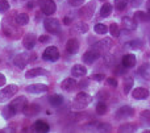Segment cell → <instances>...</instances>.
I'll return each mask as SVG.
<instances>
[{"label":"cell","instance_id":"3957f363","mask_svg":"<svg viewBox=\"0 0 150 133\" xmlns=\"http://www.w3.org/2000/svg\"><path fill=\"white\" fill-rule=\"evenodd\" d=\"M92 102V98L91 95L86 94V92H78L76 96H75V100H74V108H78V110H83L86 108L90 103Z\"/></svg>","mask_w":150,"mask_h":133},{"label":"cell","instance_id":"f1b7e54d","mask_svg":"<svg viewBox=\"0 0 150 133\" xmlns=\"http://www.w3.org/2000/svg\"><path fill=\"white\" fill-rule=\"evenodd\" d=\"M133 83H134V81H133L132 76H127V78H125V81H124V92L125 94H129V92L132 91Z\"/></svg>","mask_w":150,"mask_h":133},{"label":"cell","instance_id":"30bf717a","mask_svg":"<svg viewBox=\"0 0 150 133\" xmlns=\"http://www.w3.org/2000/svg\"><path fill=\"white\" fill-rule=\"evenodd\" d=\"M133 115H134V108H132L130 105H122L116 111V119L132 117Z\"/></svg>","mask_w":150,"mask_h":133},{"label":"cell","instance_id":"60d3db41","mask_svg":"<svg viewBox=\"0 0 150 133\" xmlns=\"http://www.w3.org/2000/svg\"><path fill=\"white\" fill-rule=\"evenodd\" d=\"M92 79H93V81L101 82V81H104V79H105V75H104V74H95V75L92 76Z\"/></svg>","mask_w":150,"mask_h":133},{"label":"cell","instance_id":"603a6c76","mask_svg":"<svg viewBox=\"0 0 150 133\" xmlns=\"http://www.w3.org/2000/svg\"><path fill=\"white\" fill-rule=\"evenodd\" d=\"M29 23V16L26 13H18L15 17V24L18 26H25Z\"/></svg>","mask_w":150,"mask_h":133},{"label":"cell","instance_id":"9c48e42d","mask_svg":"<svg viewBox=\"0 0 150 133\" xmlns=\"http://www.w3.org/2000/svg\"><path fill=\"white\" fill-rule=\"evenodd\" d=\"M112 47V40L111 38H104L101 41H98L92 45V49L98 50L100 53H105V52H109Z\"/></svg>","mask_w":150,"mask_h":133},{"label":"cell","instance_id":"836d02e7","mask_svg":"<svg viewBox=\"0 0 150 133\" xmlns=\"http://www.w3.org/2000/svg\"><path fill=\"white\" fill-rule=\"evenodd\" d=\"M108 32L111 33V36L112 37H119L120 36V26L117 25V24H111L109 25V28H108Z\"/></svg>","mask_w":150,"mask_h":133},{"label":"cell","instance_id":"2e32d148","mask_svg":"<svg viewBox=\"0 0 150 133\" xmlns=\"http://www.w3.org/2000/svg\"><path fill=\"white\" fill-rule=\"evenodd\" d=\"M149 90L144 88V87H137L132 91V96L137 100H144V99H148L149 98Z\"/></svg>","mask_w":150,"mask_h":133},{"label":"cell","instance_id":"681fc988","mask_svg":"<svg viewBox=\"0 0 150 133\" xmlns=\"http://www.w3.org/2000/svg\"><path fill=\"white\" fill-rule=\"evenodd\" d=\"M101 1H107V0H101Z\"/></svg>","mask_w":150,"mask_h":133},{"label":"cell","instance_id":"52a82bcc","mask_svg":"<svg viewBox=\"0 0 150 133\" xmlns=\"http://www.w3.org/2000/svg\"><path fill=\"white\" fill-rule=\"evenodd\" d=\"M28 104V99H26L25 96H17L16 99H13L12 102L9 103V105L12 107V110L15 111L16 113L18 112H23L24 107Z\"/></svg>","mask_w":150,"mask_h":133},{"label":"cell","instance_id":"e575fe53","mask_svg":"<svg viewBox=\"0 0 150 133\" xmlns=\"http://www.w3.org/2000/svg\"><path fill=\"white\" fill-rule=\"evenodd\" d=\"M128 1H129V0H115V8L119 11L125 9L128 5Z\"/></svg>","mask_w":150,"mask_h":133},{"label":"cell","instance_id":"5bb4252c","mask_svg":"<svg viewBox=\"0 0 150 133\" xmlns=\"http://www.w3.org/2000/svg\"><path fill=\"white\" fill-rule=\"evenodd\" d=\"M46 75H49V71L42 67L30 69V70H28L25 74L26 78H36V76H46Z\"/></svg>","mask_w":150,"mask_h":133},{"label":"cell","instance_id":"bcb514c9","mask_svg":"<svg viewBox=\"0 0 150 133\" xmlns=\"http://www.w3.org/2000/svg\"><path fill=\"white\" fill-rule=\"evenodd\" d=\"M71 21H73V18H71V17H69V16H66V17L63 18V23H65L66 25H70V24H71Z\"/></svg>","mask_w":150,"mask_h":133},{"label":"cell","instance_id":"cb8c5ba5","mask_svg":"<svg viewBox=\"0 0 150 133\" xmlns=\"http://www.w3.org/2000/svg\"><path fill=\"white\" fill-rule=\"evenodd\" d=\"M87 30H88V25L86 23H82V21L76 23L73 26V28H71V32H73V33H80V34H83V33H86Z\"/></svg>","mask_w":150,"mask_h":133},{"label":"cell","instance_id":"7bdbcfd3","mask_svg":"<svg viewBox=\"0 0 150 133\" xmlns=\"http://www.w3.org/2000/svg\"><path fill=\"white\" fill-rule=\"evenodd\" d=\"M49 36H40L38 37V42H42V44H44V42H49Z\"/></svg>","mask_w":150,"mask_h":133},{"label":"cell","instance_id":"1f68e13d","mask_svg":"<svg viewBox=\"0 0 150 133\" xmlns=\"http://www.w3.org/2000/svg\"><path fill=\"white\" fill-rule=\"evenodd\" d=\"M107 111H108V108H107V104L103 100L96 104V113H98V115H105Z\"/></svg>","mask_w":150,"mask_h":133},{"label":"cell","instance_id":"d590c367","mask_svg":"<svg viewBox=\"0 0 150 133\" xmlns=\"http://www.w3.org/2000/svg\"><path fill=\"white\" fill-rule=\"evenodd\" d=\"M128 46H129L130 49H141V47L144 46V42L141 41V40H133V41H130L129 44H128Z\"/></svg>","mask_w":150,"mask_h":133},{"label":"cell","instance_id":"f6af8a7d","mask_svg":"<svg viewBox=\"0 0 150 133\" xmlns=\"http://www.w3.org/2000/svg\"><path fill=\"white\" fill-rule=\"evenodd\" d=\"M13 132H16L15 128H4L0 131V133H13Z\"/></svg>","mask_w":150,"mask_h":133},{"label":"cell","instance_id":"5b68a950","mask_svg":"<svg viewBox=\"0 0 150 133\" xmlns=\"http://www.w3.org/2000/svg\"><path fill=\"white\" fill-rule=\"evenodd\" d=\"M38 5L41 12L47 16L54 15L55 11H57V5L53 0H38Z\"/></svg>","mask_w":150,"mask_h":133},{"label":"cell","instance_id":"484cf974","mask_svg":"<svg viewBox=\"0 0 150 133\" xmlns=\"http://www.w3.org/2000/svg\"><path fill=\"white\" fill-rule=\"evenodd\" d=\"M49 103L53 105V107H59L63 103V96L59 94H54L49 98Z\"/></svg>","mask_w":150,"mask_h":133},{"label":"cell","instance_id":"ba28073f","mask_svg":"<svg viewBox=\"0 0 150 133\" xmlns=\"http://www.w3.org/2000/svg\"><path fill=\"white\" fill-rule=\"evenodd\" d=\"M100 57H101L100 52H98V50H95V49H91L83 54V62L87 63V65H92V63H95Z\"/></svg>","mask_w":150,"mask_h":133},{"label":"cell","instance_id":"4316f807","mask_svg":"<svg viewBox=\"0 0 150 133\" xmlns=\"http://www.w3.org/2000/svg\"><path fill=\"white\" fill-rule=\"evenodd\" d=\"M112 11H113L112 4H109V3H104L103 7H101V9H100V16L101 17H108V16L112 13Z\"/></svg>","mask_w":150,"mask_h":133},{"label":"cell","instance_id":"8fae6325","mask_svg":"<svg viewBox=\"0 0 150 133\" xmlns=\"http://www.w3.org/2000/svg\"><path fill=\"white\" fill-rule=\"evenodd\" d=\"M121 26L122 29H125V30H129V32H133L137 29V20H136L134 17H128V16H125V17H122L121 20Z\"/></svg>","mask_w":150,"mask_h":133},{"label":"cell","instance_id":"ab89813d","mask_svg":"<svg viewBox=\"0 0 150 133\" xmlns=\"http://www.w3.org/2000/svg\"><path fill=\"white\" fill-rule=\"evenodd\" d=\"M83 3H84V0H69V4L71 7H80V5H83Z\"/></svg>","mask_w":150,"mask_h":133},{"label":"cell","instance_id":"74e56055","mask_svg":"<svg viewBox=\"0 0 150 133\" xmlns=\"http://www.w3.org/2000/svg\"><path fill=\"white\" fill-rule=\"evenodd\" d=\"M9 11V3L7 0H0V12L5 13Z\"/></svg>","mask_w":150,"mask_h":133},{"label":"cell","instance_id":"8992f818","mask_svg":"<svg viewBox=\"0 0 150 133\" xmlns=\"http://www.w3.org/2000/svg\"><path fill=\"white\" fill-rule=\"evenodd\" d=\"M42 58L44 61H49V62H55L59 58V50L55 46H49L45 49V52L42 53Z\"/></svg>","mask_w":150,"mask_h":133},{"label":"cell","instance_id":"83f0119b","mask_svg":"<svg viewBox=\"0 0 150 133\" xmlns=\"http://www.w3.org/2000/svg\"><path fill=\"white\" fill-rule=\"evenodd\" d=\"M1 115H3V117H4L5 120H8V119L13 117V116L16 115V112L12 110V107H11V105L8 104V105H5V107L3 108V111H1Z\"/></svg>","mask_w":150,"mask_h":133},{"label":"cell","instance_id":"c3c4849f","mask_svg":"<svg viewBox=\"0 0 150 133\" xmlns=\"http://www.w3.org/2000/svg\"><path fill=\"white\" fill-rule=\"evenodd\" d=\"M148 16H149V20H150V7H149V9H148Z\"/></svg>","mask_w":150,"mask_h":133},{"label":"cell","instance_id":"7a4b0ae2","mask_svg":"<svg viewBox=\"0 0 150 133\" xmlns=\"http://www.w3.org/2000/svg\"><path fill=\"white\" fill-rule=\"evenodd\" d=\"M33 59H34V55L32 54V53H21V54H17L13 58V63H15V66H17L18 69L24 70V69L26 67V65Z\"/></svg>","mask_w":150,"mask_h":133},{"label":"cell","instance_id":"277c9868","mask_svg":"<svg viewBox=\"0 0 150 133\" xmlns=\"http://www.w3.org/2000/svg\"><path fill=\"white\" fill-rule=\"evenodd\" d=\"M44 26L52 34H59V32H61V24H59V20H57V18H53V17L45 18Z\"/></svg>","mask_w":150,"mask_h":133},{"label":"cell","instance_id":"44dd1931","mask_svg":"<svg viewBox=\"0 0 150 133\" xmlns=\"http://www.w3.org/2000/svg\"><path fill=\"white\" fill-rule=\"evenodd\" d=\"M76 86H78V83L74 78H66L65 81H62V83H61V87H62V90H65V91H73Z\"/></svg>","mask_w":150,"mask_h":133},{"label":"cell","instance_id":"ac0fdd59","mask_svg":"<svg viewBox=\"0 0 150 133\" xmlns=\"http://www.w3.org/2000/svg\"><path fill=\"white\" fill-rule=\"evenodd\" d=\"M71 74H73L74 78H82V76H84L87 74V69L83 65H75L71 69Z\"/></svg>","mask_w":150,"mask_h":133},{"label":"cell","instance_id":"4dcf8cb0","mask_svg":"<svg viewBox=\"0 0 150 133\" xmlns=\"http://www.w3.org/2000/svg\"><path fill=\"white\" fill-rule=\"evenodd\" d=\"M137 129V127L134 124H124L119 128V132H124V133H132Z\"/></svg>","mask_w":150,"mask_h":133},{"label":"cell","instance_id":"b9f144b4","mask_svg":"<svg viewBox=\"0 0 150 133\" xmlns=\"http://www.w3.org/2000/svg\"><path fill=\"white\" fill-rule=\"evenodd\" d=\"M142 3H144V0H130V5H132V7H134V8L140 7Z\"/></svg>","mask_w":150,"mask_h":133},{"label":"cell","instance_id":"6da1fadb","mask_svg":"<svg viewBox=\"0 0 150 133\" xmlns=\"http://www.w3.org/2000/svg\"><path fill=\"white\" fill-rule=\"evenodd\" d=\"M18 91L17 84H7L0 90V103H4L7 100H9L11 98H13Z\"/></svg>","mask_w":150,"mask_h":133},{"label":"cell","instance_id":"ee69618b","mask_svg":"<svg viewBox=\"0 0 150 133\" xmlns=\"http://www.w3.org/2000/svg\"><path fill=\"white\" fill-rule=\"evenodd\" d=\"M5 82H7V79H5V76L3 75L1 73H0V87H4V86H5Z\"/></svg>","mask_w":150,"mask_h":133},{"label":"cell","instance_id":"4fadbf2b","mask_svg":"<svg viewBox=\"0 0 150 133\" xmlns=\"http://www.w3.org/2000/svg\"><path fill=\"white\" fill-rule=\"evenodd\" d=\"M47 90L49 87L44 83H34L26 87V92H30V94H44V92H47Z\"/></svg>","mask_w":150,"mask_h":133},{"label":"cell","instance_id":"7dc6e473","mask_svg":"<svg viewBox=\"0 0 150 133\" xmlns=\"http://www.w3.org/2000/svg\"><path fill=\"white\" fill-rule=\"evenodd\" d=\"M33 5H34V3H29V4H28V8H32Z\"/></svg>","mask_w":150,"mask_h":133},{"label":"cell","instance_id":"7c38bea8","mask_svg":"<svg viewBox=\"0 0 150 133\" xmlns=\"http://www.w3.org/2000/svg\"><path fill=\"white\" fill-rule=\"evenodd\" d=\"M37 41H38V40H37V37L34 36L33 33H28L23 37V45H24V47L28 50L33 49V47L36 46Z\"/></svg>","mask_w":150,"mask_h":133},{"label":"cell","instance_id":"f35d334b","mask_svg":"<svg viewBox=\"0 0 150 133\" xmlns=\"http://www.w3.org/2000/svg\"><path fill=\"white\" fill-rule=\"evenodd\" d=\"M105 83L108 84V86H111V87H113V88H116L117 87V79L116 78H105Z\"/></svg>","mask_w":150,"mask_h":133},{"label":"cell","instance_id":"e0dca14e","mask_svg":"<svg viewBox=\"0 0 150 133\" xmlns=\"http://www.w3.org/2000/svg\"><path fill=\"white\" fill-rule=\"evenodd\" d=\"M40 105H37V104H26L25 107H24V110H23V113L26 116V117H33V116H36L37 113L40 112Z\"/></svg>","mask_w":150,"mask_h":133},{"label":"cell","instance_id":"d4e9b609","mask_svg":"<svg viewBox=\"0 0 150 133\" xmlns=\"http://www.w3.org/2000/svg\"><path fill=\"white\" fill-rule=\"evenodd\" d=\"M138 74L146 81H150V63H144L140 69H138Z\"/></svg>","mask_w":150,"mask_h":133},{"label":"cell","instance_id":"7402d4cb","mask_svg":"<svg viewBox=\"0 0 150 133\" xmlns=\"http://www.w3.org/2000/svg\"><path fill=\"white\" fill-rule=\"evenodd\" d=\"M33 127H34V131H36V132H41V133L49 132V129H50L49 124H47L46 121H44V120H37L36 123H34Z\"/></svg>","mask_w":150,"mask_h":133},{"label":"cell","instance_id":"d6986e66","mask_svg":"<svg viewBox=\"0 0 150 133\" xmlns=\"http://www.w3.org/2000/svg\"><path fill=\"white\" fill-rule=\"evenodd\" d=\"M136 55L134 54H125L121 59V65L125 66L127 69H130L136 65Z\"/></svg>","mask_w":150,"mask_h":133},{"label":"cell","instance_id":"ffe728a7","mask_svg":"<svg viewBox=\"0 0 150 133\" xmlns=\"http://www.w3.org/2000/svg\"><path fill=\"white\" fill-rule=\"evenodd\" d=\"M66 50H67V53H70V54L78 53V50H79V42H78V40H75V38L69 40V41L66 42Z\"/></svg>","mask_w":150,"mask_h":133},{"label":"cell","instance_id":"d6a6232c","mask_svg":"<svg viewBox=\"0 0 150 133\" xmlns=\"http://www.w3.org/2000/svg\"><path fill=\"white\" fill-rule=\"evenodd\" d=\"M93 30L98 34H105V33H108V26L104 25V24H96L93 26Z\"/></svg>","mask_w":150,"mask_h":133},{"label":"cell","instance_id":"9a60e30c","mask_svg":"<svg viewBox=\"0 0 150 133\" xmlns=\"http://www.w3.org/2000/svg\"><path fill=\"white\" fill-rule=\"evenodd\" d=\"M95 8H96V3L92 0V1H90L88 4H86L84 7H83V9H82V12H80V15H82L83 17H86V18L92 17V16H93V12H95Z\"/></svg>","mask_w":150,"mask_h":133},{"label":"cell","instance_id":"8d00e7d4","mask_svg":"<svg viewBox=\"0 0 150 133\" xmlns=\"http://www.w3.org/2000/svg\"><path fill=\"white\" fill-rule=\"evenodd\" d=\"M141 120L144 121V124L150 125V111H144V112L141 113Z\"/></svg>","mask_w":150,"mask_h":133},{"label":"cell","instance_id":"f546056e","mask_svg":"<svg viewBox=\"0 0 150 133\" xmlns=\"http://www.w3.org/2000/svg\"><path fill=\"white\" fill-rule=\"evenodd\" d=\"M134 18H136L137 21H142V23H148V21H150L148 13H145L144 11H136Z\"/></svg>","mask_w":150,"mask_h":133}]
</instances>
